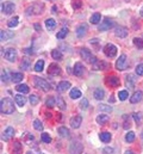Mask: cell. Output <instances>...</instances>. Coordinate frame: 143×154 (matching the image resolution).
I'll list each match as a JSON object with an SVG mask.
<instances>
[{"label":"cell","instance_id":"cell-1","mask_svg":"<svg viewBox=\"0 0 143 154\" xmlns=\"http://www.w3.org/2000/svg\"><path fill=\"white\" fill-rule=\"evenodd\" d=\"M0 111L4 115H11L14 111V103L11 98H3L0 102Z\"/></svg>","mask_w":143,"mask_h":154},{"label":"cell","instance_id":"cell-2","mask_svg":"<svg viewBox=\"0 0 143 154\" xmlns=\"http://www.w3.org/2000/svg\"><path fill=\"white\" fill-rule=\"evenodd\" d=\"M43 10H44V4H42V3H34V4H31L30 6L26 9L25 13L27 16H38V14H41L43 12Z\"/></svg>","mask_w":143,"mask_h":154},{"label":"cell","instance_id":"cell-3","mask_svg":"<svg viewBox=\"0 0 143 154\" xmlns=\"http://www.w3.org/2000/svg\"><path fill=\"white\" fill-rule=\"evenodd\" d=\"M34 82H35L36 87L41 88V90H42V91H44V92H48V91H50V88H51L50 84H49L47 80H44L43 78H40V77H34Z\"/></svg>","mask_w":143,"mask_h":154},{"label":"cell","instance_id":"cell-4","mask_svg":"<svg viewBox=\"0 0 143 154\" xmlns=\"http://www.w3.org/2000/svg\"><path fill=\"white\" fill-rule=\"evenodd\" d=\"M80 55H81V59H83L85 61H87V62H91L92 65H94L97 62V57L92 55V53L88 50V49H86V48H82L80 50Z\"/></svg>","mask_w":143,"mask_h":154},{"label":"cell","instance_id":"cell-5","mask_svg":"<svg viewBox=\"0 0 143 154\" xmlns=\"http://www.w3.org/2000/svg\"><path fill=\"white\" fill-rule=\"evenodd\" d=\"M82 149H83V146L80 141H78V140L72 141V143L69 146V153L70 154H81Z\"/></svg>","mask_w":143,"mask_h":154},{"label":"cell","instance_id":"cell-6","mask_svg":"<svg viewBox=\"0 0 143 154\" xmlns=\"http://www.w3.org/2000/svg\"><path fill=\"white\" fill-rule=\"evenodd\" d=\"M114 26V22L111 19V18H109V17H106V18H104V20L100 23V25L98 26V30L99 31H106V30H110L111 27H113Z\"/></svg>","mask_w":143,"mask_h":154},{"label":"cell","instance_id":"cell-7","mask_svg":"<svg viewBox=\"0 0 143 154\" xmlns=\"http://www.w3.org/2000/svg\"><path fill=\"white\" fill-rule=\"evenodd\" d=\"M128 67V59H126V55L125 54H122L119 56V59L116 61V69L118 71H124Z\"/></svg>","mask_w":143,"mask_h":154},{"label":"cell","instance_id":"cell-8","mask_svg":"<svg viewBox=\"0 0 143 154\" xmlns=\"http://www.w3.org/2000/svg\"><path fill=\"white\" fill-rule=\"evenodd\" d=\"M104 54L107 57H114L117 55V47L114 44H112V43H107L104 47Z\"/></svg>","mask_w":143,"mask_h":154},{"label":"cell","instance_id":"cell-9","mask_svg":"<svg viewBox=\"0 0 143 154\" xmlns=\"http://www.w3.org/2000/svg\"><path fill=\"white\" fill-rule=\"evenodd\" d=\"M4 57L9 61V62H14L17 60V50L14 48H7L4 53Z\"/></svg>","mask_w":143,"mask_h":154},{"label":"cell","instance_id":"cell-10","mask_svg":"<svg viewBox=\"0 0 143 154\" xmlns=\"http://www.w3.org/2000/svg\"><path fill=\"white\" fill-rule=\"evenodd\" d=\"M114 35L119 38H125L128 36V29L125 26L118 25V26H116V30H114Z\"/></svg>","mask_w":143,"mask_h":154},{"label":"cell","instance_id":"cell-11","mask_svg":"<svg viewBox=\"0 0 143 154\" xmlns=\"http://www.w3.org/2000/svg\"><path fill=\"white\" fill-rule=\"evenodd\" d=\"M13 136H14V129H13L12 127H7V128L3 132L1 139H3V141H10Z\"/></svg>","mask_w":143,"mask_h":154},{"label":"cell","instance_id":"cell-12","mask_svg":"<svg viewBox=\"0 0 143 154\" xmlns=\"http://www.w3.org/2000/svg\"><path fill=\"white\" fill-rule=\"evenodd\" d=\"M14 10H16V5L12 1H9V3H6V4L3 5V13H5L6 16L12 14L14 12Z\"/></svg>","mask_w":143,"mask_h":154},{"label":"cell","instance_id":"cell-13","mask_svg":"<svg viewBox=\"0 0 143 154\" xmlns=\"http://www.w3.org/2000/svg\"><path fill=\"white\" fill-rule=\"evenodd\" d=\"M81 122H82V117H81L80 115H75V116L72 117L70 121H69L72 128H74V129H78V128L81 126Z\"/></svg>","mask_w":143,"mask_h":154},{"label":"cell","instance_id":"cell-14","mask_svg":"<svg viewBox=\"0 0 143 154\" xmlns=\"http://www.w3.org/2000/svg\"><path fill=\"white\" fill-rule=\"evenodd\" d=\"M13 36H14V33L11 31V30H1V31H0V40L3 42L11 40Z\"/></svg>","mask_w":143,"mask_h":154},{"label":"cell","instance_id":"cell-15","mask_svg":"<svg viewBox=\"0 0 143 154\" xmlns=\"http://www.w3.org/2000/svg\"><path fill=\"white\" fill-rule=\"evenodd\" d=\"M60 73H61V68H60L59 65L51 64V65L49 66V69H48V74H49V75L55 77V75H59Z\"/></svg>","mask_w":143,"mask_h":154},{"label":"cell","instance_id":"cell-16","mask_svg":"<svg viewBox=\"0 0 143 154\" xmlns=\"http://www.w3.org/2000/svg\"><path fill=\"white\" fill-rule=\"evenodd\" d=\"M73 72H74V74H75L76 77L83 75V73H85V67H83V65H81V62H76V64L74 65Z\"/></svg>","mask_w":143,"mask_h":154},{"label":"cell","instance_id":"cell-17","mask_svg":"<svg viewBox=\"0 0 143 154\" xmlns=\"http://www.w3.org/2000/svg\"><path fill=\"white\" fill-rule=\"evenodd\" d=\"M142 98H143V93H142V91H136V92H134V95L130 97V103L136 104V103L141 102V100H142Z\"/></svg>","mask_w":143,"mask_h":154},{"label":"cell","instance_id":"cell-18","mask_svg":"<svg viewBox=\"0 0 143 154\" xmlns=\"http://www.w3.org/2000/svg\"><path fill=\"white\" fill-rule=\"evenodd\" d=\"M86 33H87V25H86V24H81V25H79L76 27V36L79 38L83 37L86 35Z\"/></svg>","mask_w":143,"mask_h":154},{"label":"cell","instance_id":"cell-19","mask_svg":"<svg viewBox=\"0 0 143 154\" xmlns=\"http://www.w3.org/2000/svg\"><path fill=\"white\" fill-rule=\"evenodd\" d=\"M107 84L111 87H118L119 84H121V81H119V78L112 75V77H107Z\"/></svg>","mask_w":143,"mask_h":154},{"label":"cell","instance_id":"cell-20","mask_svg":"<svg viewBox=\"0 0 143 154\" xmlns=\"http://www.w3.org/2000/svg\"><path fill=\"white\" fill-rule=\"evenodd\" d=\"M110 67V65L107 64V62H105V61H97V62L93 65V68L96 69V71H99V69H107Z\"/></svg>","mask_w":143,"mask_h":154},{"label":"cell","instance_id":"cell-21","mask_svg":"<svg viewBox=\"0 0 143 154\" xmlns=\"http://www.w3.org/2000/svg\"><path fill=\"white\" fill-rule=\"evenodd\" d=\"M72 85H70V82L69 81H61V82H59V85H57V91L59 92H66L69 87H70Z\"/></svg>","mask_w":143,"mask_h":154},{"label":"cell","instance_id":"cell-22","mask_svg":"<svg viewBox=\"0 0 143 154\" xmlns=\"http://www.w3.org/2000/svg\"><path fill=\"white\" fill-rule=\"evenodd\" d=\"M14 102L18 106H24L26 103V97H24V95H16L14 96Z\"/></svg>","mask_w":143,"mask_h":154},{"label":"cell","instance_id":"cell-23","mask_svg":"<svg viewBox=\"0 0 143 154\" xmlns=\"http://www.w3.org/2000/svg\"><path fill=\"white\" fill-rule=\"evenodd\" d=\"M93 97H94L97 100L104 99V97H105V91H104L103 88H96V90H94V93H93Z\"/></svg>","mask_w":143,"mask_h":154},{"label":"cell","instance_id":"cell-24","mask_svg":"<svg viewBox=\"0 0 143 154\" xmlns=\"http://www.w3.org/2000/svg\"><path fill=\"white\" fill-rule=\"evenodd\" d=\"M22 137H23V140H24V142H25L26 145H31V143L35 141V136L31 135L30 133H24Z\"/></svg>","mask_w":143,"mask_h":154},{"label":"cell","instance_id":"cell-25","mask_svg":"<svg viewBox=\"0 0 143 154\" xmlns=\"http://www.w3.org/2000/svg\"><path fill=\"white\" fill-rule=\"evenodd\" d=\"M99 139H100L104 143H109V142L111 141L112 136H111V134H110V133H107V132H103V133H100V134H99Z\"/></svg>","mask_w":143,"mask_h":154},{"label":"cell","instance_id":"cell-26","mask_svg":"<svg viewBox=\"0 0 143 154\" xmlns=\"http://www.w3.org/2000/svg\"><path fill=\"white\" fill-rule=\"evenodd\" d=\"M96 121H97L98 124L103 126V124H105V123L109 122V116L105 115V114H100L99 116H97V119H96Z\"/></svg>","mask_w":143,"mask_h":154},{"label":"cell","instance_id":"cell-27","mask_svg":"<svg viewBox=\"0 0 143 154\" xmlns=\"http://www.w3.org/2000/svg\"><path fill=\"white\" fill-rule=\"evenodd\" d=\"M16 90H17L18 92H20V93L25 95V93H29V91H30V87H29L26 84H19V85L16 87Z\"/></svg>","mask_w":143,"mask_h":154},{"label":"cell","instance_id":"cell-28","mask_svg":"<svg viewBox=\"0 0 143 154\" xmlns=\"http://www.w3.org/2000/svg\"><path fill=\"white\" fill-rule=\"evenodd\" d=\"M12 152H13V154H22V152H23V146L20 145L19 141H16V142L13 143Z\"/></svg>","mask_w":143,"mask_h":154},{"label":"cell","instance_id":"cell-29","mask_svg":"<svg viewBox=\"0 0 143 154\" xmlns=\"http://www.w3.org/2000/svg\"><path fill=\"white\" fill-rule=\"evenodd\" d=\"M69 96H70V98H73V99H78V98H80L82 95H81V91H80V90H78V88H72L70 92H69Z\"/></svg>","mask_w":143,"mask_h":154},{"label":"cell","instance_id":"cell-30","mask_svg":"<svg viewBox=\"0 0 143 154\" xmlns=\"http://www.w3.org/2000/svg\"><path fill=\"white\" fill-rule=\"evenodd\" d=\"M45 26H47L48 30H52V29H55V27H56V20H55L54 18H49V19H47V20H45Z\"/></svg>","mask_w":143,"mask_h":154},{"label":"cell","instance_id":"cell-31","mask_svg":"<svg viewBox=\"0 0 143 154\" xmlns=\"http://www.w3.org/2000/svg\"><path fill=\"white\" fill-rule=\"evenodd\" d=\"M57 133H59V135L61 137H68L70 134H69V130L66 128V127H60L59 129H57Z\"/></svg>","mask_w":143,"mask_h":154},{"label":"cell","instance_id":"cell-32","mask_svg":"<svg viewBox=\"0 0 143 154\" xmlns=\"http://www.w3.org/2000/svg\"><path fill=\"white\" fill-rule=\"evenodd\" d=\"M51 56H52V59L56 60V61L62 60V53H61L59 49H52V51H51Z\"/></svg>","mask_w":143,"mask_h":154},{"label":"cell","instance_id":"cell-33","mask_svg":"<svg viewBox=\"0 0 143 154\" xmlns=\"http://www.w3.org/2000/svg\"><path fill=\"white\" fill-rule=\"evenodd\" d=\"M126 87H129L130 90H132L135 87V78L131 74L126 77Z\"/></svg>","mask_w":143,"mask_h":154},{"label":"cell","instance_id":"cell-34","mask_svg":"<svg viewBox=\"0 0 143 154\" xmlns=\"http://www.w3.org/2000/svg\"><path fill=\"white\" fill-rule=\"evenodd\" d=\"M100 19H101L100 13H93V14L91 16V18H90V22H91L92 24H99V23H100Z\"/></svg>","mask_w":143,"mask_h":154},{"label":"cell","instance_id":"cell-35","mask_svg":"<svg viewBox=\"0 0 143 154\" xmlns=\"http://www.w3.org/2000/svg\"><path fill=\"white\" fill-rule=\"evenodd\" d=\"M67 35H68V29H67V27H62V29H61V31L57 33L56 37L59 38V40H63Z\"/></svg>","mask_w":143,"mask_h":154},{"label":"cell","instance_id":"cell-36","mask_svg":"<svg viewBox=\"0 0 143 154\" xmlns=\"http://www.w3.org/2000/svg\"><path fill=\"white\" fill-rule=\"evenodd\" d=\"M132 118L135 119L136 124H141L142 121H143V116H142L141 112H134V114H132Z\"/></svg>","mask_w":143,"mask_h":154},{"label":"cell","instance_id":"cell-37","mask_svg":"<svg viewBox=\"0 0 143 154\" xmlns=\"http://www.w3.org/2000/svg\"><path fill=\"white\" fill-rule=\"evenodd\" d=\"M20 68L24 69V71L30 68V60H29V59H23L22 62H20Z\"/></svg>","mask_w":143,"mask_h":154},{"label":"cell","instance_id":"cell-38","mask_svg":"<svg viewBox=\"0 0 143 154\" xmlns=\"http://www.w3.org/2000/svg\"><path fill=\"white\" fill-rule=\"evenodd\" d=\"M23 78H24V75H23L22 73H13V74H12V81L16 82V84L20 82V81L23 80Z\"/></svg>","mask_w":143,"mask_h":154},{"label":"cell","instance_id":"cell-39","mask_svg":"<svg viewBox=\"0 0 143 154\" xmlns=\"http://www.w3.org/2000/svg\"><path fill=\"white\" fill-rule=\"evenodd\" d=\"M134 44H135V47H136L138 50H142V49H143V40H142V38L135 37V38H134Z\"/></svg>","mask_w":143,"mask_h":154},{"label":"cell","instance_id":"cell-40","mask_svg":"<svg viewBox=\"0 0 143 154\" xmlns=\"http://www.w3.org/2000/svg\"><path fill=\"white\" fill-rule=\"evenodd\" d=\"M56 104H57V106H59L61 110H66V102L63 100L62 97H57V99H56Z\"/></svg>","mask_w":143,"mask_h":154},{"label":"cell","instance_id":"cell-41","mask_svg":"<svg viewBox=\"0 0 143 154\" xmlns=\"http://www.w3.org/2000/svg\"><path fill=\"white\" fill-rule=\"evenodd\" d=\"M43 67H44V61L43 60H38L37 62H36V65H35V71L36 72H42L43 71Z\"/></svg>","mask_w":143,"mask_h":154},{"label":"cell","instance_id":"cell-42","mask_svg":"<svg viewBox=\"0 0 143 154\" xmlns=\"http://www.w3.org/2000/svg\"><path fill=\"white\" fill-rule=\"evenodd\" d=\"M55 103H56V100H55V98L52 97V96H50V97H48L47 98V100H45V105L49 108V109H51V108H54V105H55Z\"/></svg>","mask_w":143,"mask_h":154},{"label":"cell","instance_id":"cell-43","mask_svg":"<svg viewBox=\"0 0 143 154\" xmlns=\"http://www.w3.org/2000/svg\"><path fill=\"white\" fill-rule=\"evenodd\" d=\"M29 100H30L31 105H37L40 103V97L37 95H31L30 97H29Z\"/></svg>","mask_w":143,"mask_h":154},{"label":"cell","instance_id":"cell-44","mask_svg":"<svg viewBox=\"0 0 143 154\" xmlns=\"http://www.w3.org/2000/svg\"><path fill=\"white\" fill-rule=\"evenodd\" d=\"M88 100L86 99V98H82L81 99V102H80V104H79V108L81 109V110H87V108H88Z\"/></svg>","mask_w":143,"mask_h":154},{"label":"cell","instance_id":"cell-45","mask_svg":"<svg viewBox=\"0 0 143 154\" xmlns=\"http://www.w3.org/2000/svg\"><path fill=\"white\" fill-rule=\"evenodd\" d=\"M18 23H19V18L14 17V18H12V19H10L7 22V25H9V27H14V26L18 25Z\"/></svg>","mask_w":143,"mask_h":154},{"label":"cell","instance_id":"cell-46","mask_svg":"<svg viewBox=\"0 0 143 154\" xmlns=\"http://www.w3.org/2000/svg\"><path fill=\"white\" fill-rule=\"evenodd\" d=\"M135 133L134 132H129V133H126V135H125V141L126 142H134L135 141Z\"/></svg>","mask_w":143,"mask_h":154},{"label":"cell","instance_id":"cell-47","mask_svg":"<svg viewBox=\"0 0 143 154\" xmlns=\"http://www.w3.org/2000/svg\"><path fill=\"white\" fill-rule=\"evenodd\" d=\"M34 128H35L36 130H38V132H42V130H43V126H42V123H41L40 119H35V121H34Z\"/></svg>","mask_w":143,"mask_h":154},{"label":"cell","instance_id":"cell-48","mask_svg":"<svg viewBox=\"0 0 143 154\" xmlns=\"http://www.w3.org/2000/svg\"><path fill=\"white\" fill-rule=\"evenodd\" d=\"M129 97V93H128V91H119V93H118V98L119 100H125L126 98Z\"/></svg>","mask_w":143,"mask_h":154},{"label":"cell","instance_id":"cell-49","mask_svg":"<svg viewBox=\"0 0 143 154\" xmlns=\"http://www.w3.org/2000/svg\"><path fill=\"white\" fill-rule=\"evenodd\" d=\"M41 139H42V141L45 142V143H50V142H51V137H50V135H49L48 133H43L42 136H41Z\"/></svg>","mask_w":143,"mask_h":154},{"label":"cell","instance_id":"cell-50","mask_svg":"<svg viewBox=\"0 0 143 154\" xmlns=\"http://www.w3.org/2000/svg\"><path fill=\"white\" fill-rule=\"evenodd\" d=\"M135 72H136V74H137L138 77H142V75H143V64L137 65L136 68H135Z\"/></svg>","mask_w":143,"mask_h":154},{"label":"cell","instance_id":"cell-51","mask_svg":"<svg viewBox=\"0 0 143 154\" xmlns=\"http://www.w3.org/2000/svg\"><path fill=\"white\" fill-rule=\"evenodd\" d=\"M99 110H100V111H105V112H111V111H112V108L109 106V105H106V104H100V105H99Z\"/></svg>","mask_w":143,"mask_h":154},{"label":"cell","instance_id":"cell-52","mask_svg":"<svg viewBox=\"0 0 143 154\" xmlns=\"http://www.w3.org/2000/svg\"><path fill=\"white\" fill-rule=\"evenodd\" d=\"M7 78H9L7 72H6L5 69H3V71H1V81H3V82H7V81H9Z\"/></svg>","mask_w":143,"mask_h":154},{"label":"cell","instance_id":"cell-53","mask_svg":"<svg viewBox=\"0 0 143 154\" xmlns=\"http://www.w3.org/2000/svg\"><path fill=\"white\" fill-rule=\"evenodd\" d=\"M81 6H82V3L80 1V0H75V1H73V9L78 10V9L81 7Z\"/></svg>","mask_w":143,"mask_h":154},{"label":"cell","instance_id":"cell-54","mask_svg":"<svg viewBox=\"0 0 143 154\" xmlns=\"http://www.w3.org/2000/svg\"><path fill=\"white\" fill-rule=\"evenodd\" d=\"M126 118H128L126 115H124V119H125V122H124V128H125V129H129V128L131 127V124H130V121H128Z\"/></svg>","mask_w":143,"mask_h":154},{"label":"cell","instance_id":"cell-55","mask_svg":"<svg viewBox=\"0 0 143 154\" xmlns=\"http://www.w3.org/2000/svg\"><path fill=\"white\" fill-rule=\"evenodd\" d=\"M113 152H114V150H113L112 147H105V148H104V153H105V154H113Z\"/></svg>","mask_w":143,"mask_h":154},{"label":"cell","instance_id":"cell-56","mask_svg":"<svg viewBox=\"0 0 143 154\" xmlns=\"http://www.w3.org/2000/svg\"><path fill=\"white\" fill-rule=\"evenodd\" d=\"M34 27L36 29V31H41V25L40 24H34Z\"/></svg>","mask_w":143,"mask_h":154},{"label":"cell","instance_id":"cell-57","mask_svg":"<svg viewBox=\"0 0 143 154\" xmlns=\"http://www.w3.org/2000/svg\"><path fill=\"white\" fill-rule=\"evenodd\" d=\"M51 12H54V13H56V12H57V11H56V6L51 7Z\"/></svg>","mask_w":143,"mask_h":154},{"label":"cell","instance_id":"cell-58","mask_svg":"<svg viewBox=\"0 0 143 154\" xmlns=\"http://www.w3.org/2000/svg\"><path fill=\"white\" fill-rule=\"evenodd\" d=\"M125 154H135V153H134L132 150H126V152H125Z\"/></svg>","mask_w":143,"mask_h":154},{"label":"cell","instance_id":"cell-59","mask_svg":"<svg viewBox=\"0 0 143 154\" xmlns=\"http://www.w3.org/2000/svg\"><path fill=\"white\" fill-rule=\"evenodd\" d=\"M139 14H141V17H143V7L141 9V11H139Z\"/></svg>","mask_w":143,"mask_h":154},{"label":"cell","instance_id":"cell-60","mask_svg":"<svg viewBox=\"0 0 143 154\" xmlns=\"http://www.w3.org/2000/svg\"><path fill=\"white\" fill-rule=\"evenodd\" d=\"M27 154H31V153H27Z\"/></svg>","mask_w":143,"mask_h":154}]
</instances>
